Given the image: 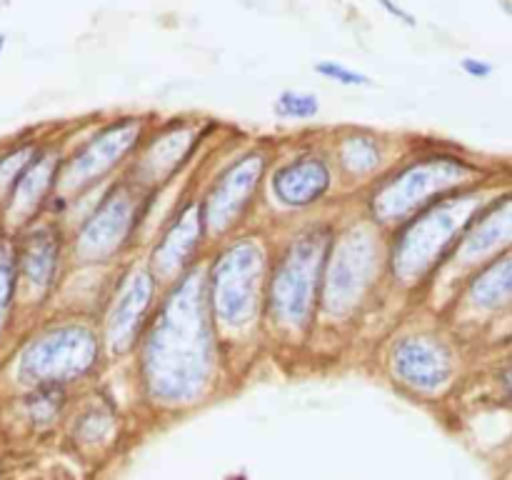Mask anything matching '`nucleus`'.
<instances>
[{"mask_svg":"<svg viewBox=\"0 0 512 480\" xmlns=\"http://www.w3.org/2000/svg\"><path fill=\"white\" fill-rule=\"evenodd\" d=\"M135 353L138 380L150 403L193 405L213 388L223 343L210 313L205 263L198 260L160 293Z\"/></svg>","mask_w":512,"mask_h":480,"instance_id":"obj_1","label":"nucleus"},{"mask_svg":"<svg viewBox=\"0 0 512 480\" xmlns=\"http://www.w3.org/2000/svg\"><path fill=\"white\" fill-rule=\"evenodd\" d=\"M490 203L483 183L443 195L388 230V275L405 293H420L450 263L463 235Z\"/></svg>","mask_w":512,"mask_h":480,"instance_id":"obj_2","label":"nucleus"},{"mask_svg":"<svg viewBox=\"0 0 512 480\" xmlns=\"http://www.w3.org/2000/svg\"><path fill=\"white\" fill-rule=\"evenodd\" d=\"M335 228V220L303 225L270 255L263 315L285 338L305 340L313 333Z\"/></svg>","mask_w":512,"mask_h":480,"instance_id":"obj_3","label":"nucleus"},{"mask_svg":"<svg viewBox=\"0 0 512 480\" xmlns=\"http://www.w3.org/2000/svg\"><path fill=\"white\" fill-rule=\"evenodd\" d=\"M268 270V245L253 233L228 238L205 263L210 313L223 345L258 328L265 310Z\"/></svg>","mask_w":512,"mask_h":480,"instance_id":"obj_4","label":"nucleus"},{"mask_svg":"<svg viewBox=\"0 0 512 480\" xmlns=\"http://www.w3.org/2000/svg\"><path fill=\"white\" fill-rule=\"evenodd\" d=\"M475 183H483V168L463 155L445 150L418 155L370 183L363 200L365 218L388 233L433 200Z\"/></svg>","mask_w":512,"mask_h":480,"instance_id":"obj_5","label":"nucleus"},{"mask_svg":"<svg viewBox=\"0 0 512 480\" xmlns=\"http://www.w3.org/2000/svg\"><path fill=\"white\" fill-rule=\"evenodd\" d=\"M388 273V240L385 230L368 218L338 225L325 260L323 290H320V315L333 323H348L358 318Z\"/></svg>","mask_w":512,"mask_h":480,"instance_id":"obj_6","label":"nucleus"},{"mask_svg":"<svg viewBox=\"0 0 512 480\" xmlns=\"http://www.w3.org/2000/svg\"><path fill=\"white\" fill-rule=\"evenodd\" d=\"M158 193H145L125 175L105 183L90 213L75 223L68 260L75 268H100L123 258L135 245Z\"/></svg>","mask_w":512,"mask_h":480,"instance_id":"obj_7","label":"nucleus"},{"mask_svg":"<svg viewBox=\"0 0 512 480\" xmlns=\"http://www.w3.org/2000/svg\"><path fill=\"white\" fill-rule=\"evenodd\" d=\"M103 335L98 323L73 318L50 323L25 343L18 358V380L30 385H68L90 378L103 360Z\"/></svg>","mask_w":512,"mask_h":480,"instance_id":"obj_8","label":"nucleus"},{"mask_svg":"<svg viewBox=\"0 0 512 480\" xmlns=\"http://www.w3.org/2000/svg\"><path fill=\"white\" fill-rule=\"evenodd\" d=\"M145 135H148V125L135 115L118 118L95 130L88 140L75 145L63 158L55 195L68 203L88 190H95V185L108 183L115 170L130 163L135 150L143 145Z\"/></svg>","mask_w":512,"mask_h":480,"instance_id":"obj_9","label":"nucleus"},{"mask_svg":"<svg viewBox=\"0 0 512 480\" xmlns=\"http://www.w3.org/2000/svg\"><path fill=\"white\" fill-rule=\"evenodd\" d=\"M270 168V150L253 148L220 170L200 195V210L208 243H225L248 220L255 198Z\"/></svg>","mask_w":512,"mask_h":480,"instance_id":"obj_10","label":"nucleus"},{"mask_svg":"<svg viewBox=\"0 0 512 480\" xmlns=\"http://www.w3.org/2000/svg\"><path fill=\"white\" fill-rule=\"evenodd\" d=\"M385 360L395 383L425 398L443 393L458 373V355L453 343L428 328L395 335Z\"/></svg>","mask_w":512,"mask_h":480,"instance_id":"obj_11","label":"nucleus"},{"mask_svg":"<svg viewBox=\"0 0 512 480\" xmlns=\"http://www.w3.org/2000/svg\"><path fill=\"white\" fill-rule=\"evenodd\" d=\"M160 293L163 288L145 263H130L118 275L100 323V335L108 353H113L115 358L135 353Z\"/></svg>","mask_w":512,"mask_h":480,"instance_id":"obj_12","label":"nucleus"},{"mask_svg":"<svg viewBox=\"0 0 512 480\" xmlns=\"http://www.w3.org/2000/svg\"><path fill=\"white\" fill-rule=\"evenodd\" d=\"M200 140H203V133H200L198 123H188V120L175 123L173 120L158 133L145 135L143 145L135 150L123 175L145 193H160L190 163Z\"/></svg>","mask_w":512,"mask_h":480,"instance_id":"obj_13","label":"nucleus"},{"mask_svg":"<svg viewBox=\"0 0 512 480\" xmlns=\"http://www.w3.org/2000/svg\"><path fill=\"white\" fill-rule=\"evenodd\" d=\"M205 243H208V235H205L200 198H183V203L175 208L173 218L163 225L160 235L155 238L145 265L158 280L160 288L165 290L198 263Z\"/></svg>","mask_w":512,"mask_h":480,"instance_id":"obj_14","label":"nucleus"},{"mask_svg":"<svg viewBox=\"0 0 512 480\" xmlns=\"http://www.w3.org/2000/svg\"><path fill=\"white\" fill-rule=\"evenodd\" d=\"M270 195L280 208L310 210L323 203L335 185L330 155L308 148L273 165L268 175Z\"/></svg>","mask_w":512,"mask_h":480,"instance_id":"obj_15","label":"nucleus"},{"mask_svg":"<svg viewBox=\"0 0 512 480\" xmlns=\"http://www.w3.org/2000/svg\"><path fill=\"white\" fill-rule=\"evenodd\" d=\"M15 260L18 285H25L35 303H45L58 285L63 265L68 263V235L58 220L30 228L23 240L15 243Z\"/></svg>","mask_w":512,"mask_h":480,"instance_id":"obj_16","label":"nucleus"},{"mask_svg":"<svg viewBox=\"0 0 512 480\" xmlns=\"http://www.w3.org/2000/svg\"><path fill=\"white\" fill-rule=\"evenodd\" d=\"M63 158L55 145L38 148L30 163L25 165L23 173L10 188L5 198V215L13 225H28L33 218H38L40 210L50 205L55 188H58V175L63 168Z\"/></svg>","mask_w":512,"mask_h":480,"instance_id":"obj_17","label":"nucleus"},{"mask_svg":"<svg viewBox=\"0 0 512 480\" xmlns=\"http://www.w3.org/2000/svg\"><path fill=\"white\" fill-rule=\"evenodd\" d=\"M508 248H512V193L493 198L480 210L478 218L473 220L468 233L455 248L450 263L458 260V265L475 270L485 260Z\"/></svg>","mask_w":512,"mask_h":480,"instance_id":"obj_18","label":"nucleus"},{"mask_svg":"<svg viewBox=\"0 0 512 480\" xmlns=\"http://www.w3.org/2000/svg\"><path fill=\"white\" fill-rule=\"evenodd\" d=\"M463 303L478 315H495L512 308V248L493 255L470 273L463 285Z\"/></svg>","mask_w":512,"mask_h":480,"instance_id":"obj_19","label":"nucleus"},{"mask_svg":"<svg viewBox=\"0 0 512 480\" xmlns=\"http://www.w3.org/2000/svg\"><path fill=\"white\" fill-rule=\"evenodd\" d=\"M385 140L370 130H343L338 138H333L330 160H333L335 173L343 175L353 183L378 178L380 168L385 165Z\"/></svg>","mask_w":512,"mask_h":480,"instance_id":"obj_20","label":"nucleus"},{"mask_svg":"<svg viewBox=\"0 0 512 480\" xmlns=\"http://www.w3.org/2000/svg\"><path fill=\"white\" fill-rule=\"evenodd\" d=\"M68 403V388L63 385H35L25 395V410L35 425H53Z\"/></svg>","mask_w":512,"mask_h":480,"instance_id":"obj_21","label":"nucleus"},{"mask_svg":"<svg viewBox=\"0 0 512 480\" xmlns=\"http://www.w3.org/2000/svg\"><path fill=\"white\" fill-rule=\"evenodd\" d=\"M15 293H18V260H15V243L0 238V333L8 325L13 310Z\"/></svg>","mask_w":512,"mask_h":480,"instance_id":"obj_22","label":"nucleus"},{"mask_svg":"<svg viewBox=\"0 0 512 480\" xmlns=\"http://www.w3.org/2000/svg\"><path fill=\"white\" fill-rule=\"evenodd\" d=\"M273 113L280 120H313L320 113V100L305 90H283L275 98Z\"/></svg>","mask_w":512,"mask_h":480,"instance_id":"obj_23","label":"nucleus"},{"mask_svg":"<svg viewBox=\"0 0 512 480\" xmlns=\"http://www.w3.org/2000/svg\"><path fill=\"white\" fill-rule=\"evenodd\" d=\"M113 428V413L105 405H90L88 410L78 415L73 433L80 443H98Z\"/></svg>","mask_w":512,"mask_h":480,"instance_id":"obj_24","label":"nucleus"},{"mask_svg":"<svg viewBox=\"0 0 512 480\" xmlns=\"http://www.w3.org/2000/svg\"><path fill=\"white\" fill-rule=\"evenodd\" d=\"M38 145L28 143V145H20V148L10 150L5 158H0V198H8L10 188L13 183L18 180V175L23 173L25 165L30 163V158L35 155Z\"/></svg>","mask_w":512,"mask_h":480,"instance_id":"obj_25","label":"nucleus"},{"mask_svg":"<svg viewBox=\"0 0 512 480\" xmlns=\"http://www.w3.org/2000/svg\"><path fill=\"white\" fill-rule=\"evenodd\" d=\"M315 73L328 80H335L340 85H348V88H370L373 85L370 75L348 68V65L338 63V60H320V63H315Z\"/></svg>","mask_w":512,"mask_h":480,"instance_id":"obj_26","label":"nucleus"},{"mask_svg":"<svg viewBox=\"0 0 512 480\" xmlns=\"http://www.w3.org/2000/svg\"><path fill=\"white\" fill-rule=\"evenodd\" d=\"M378 3L383 5L385 13L393 15L395 20H400V23H405V25H408V28H415V25H418V20H415V15H410L408 10L400 8V5L393 3V0H378Z\"/></svg>","mask_w":512,"mask_h":480,"instance_id":"obj_27","label":"nucleus"},{"mask_svg":"<svg viewBox=\"0 0 512 480\" xmlns=\"http://www.w3.org/2000/svg\"><path fill=\"white\" fill-rule=\"evenodd\" d=\"M460 68H463L470 78H488V75L493 73V68H490L488 63H483V60H475V58H465L463 63H460Z\"/></svg>","mask_w":512,"mask_h":480,"instance_id":"obj_28","label":"nucleus"},{"mask_svg":"<svg viewBox=\"0 0 512 480\" xmlns=\"http://www.w3.org/2000/svg\"><path fill=\"white\" fill-rule=\"evenodd\" d=\"M500 383H503L505 393H508L510 398H512V360H510L508 365H505L503 370H500Z\"/></svg>","mask_w":512,"mask_h":480,"instance_id":"obj_29","label":"nucleus"},{"mask_svg":"<svg viewBox=\"0 0 512 480\" xmlns=\"http://www.w3.org/2000/svg\"><path fill=\"white\" fill-rule=\"evenodd\" d=\"M3 48H5V35H0V53H3Z\"/></svg>","mask_w":512,"mask_h":480,"instance_id":"obj_30","label":"nucleus"}]
</instances>
